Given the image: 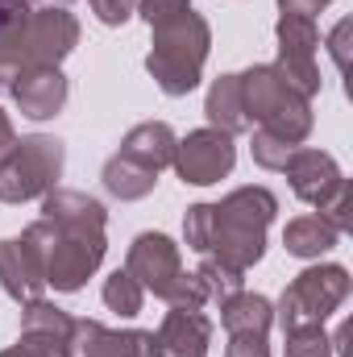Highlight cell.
<instances>
[{
	"label": "cell",
	"mask_w": 353,
	"mask_h": 357,
	"mask_svg": "<svg viewBox=\"0 0 353 357\" xmlns=\"http://www.w3.org/2000/svg\"><path fill=\"white\" fill-rule=\"evenodd\" d=\"M278 199L266 187H237L220 204H195L183 216L187 250L220 258L237 270H250L266 254V225L274 220Z\"/></svg>",
	"instance_id": "cell-1"
},
{
	"label": "cell",
	"mask_w": 353,
	"mask_h": 357,
	"mask_svg": "<svg viewBox=\"0 0 353 357\" xmlns=\"http://www.w3.org/2000/svg\"><path fill=\"white\" fill-rule=\"evenodd\" d=\"M21 241L33 250L46 287L54 291H80L104 262V229H71V225H54V220H33Z\"/></svg>",
	"instance_id": "cell-2"
},
{
	"label": "cell",
	"mask_w": 353,
	"mask_h": 357,
	"mask_svg": "<svg viewBox=\"0 0 353 357\" xmlns=\"http://www.w3.org/2000/svg\"><path fill=\"white\" fill-rule=\"evenodd\" d=\"M154 50L146 59V71L154 75V84L167 96H187L200 84L208 46H212V29L195 8H183L167 21H154Z\"/></svg>",
	"instance_id": "cell-3"
},
{
	"label": "cell",
	"mask_w": 353,
	"mask_h": 357,
	"mask_svg": "<svg viewBox=\"0 0 353 357\" xmlns=\"http://www.w3.org/2000/svg\"><path fill=\"white\" fill-rule=\"evenodd\" d=\"M237 84H241L250 125L258 121L262 133H274V137H283L291 146H299L312 133V100L291 88L274 63L250 67L246 75H237Z\"/></svg>",
	"instance_id": "cell-4"
},
{
	"label": "cell",
	"mask_w": 353,
	"mask_h": 357,
	"mask_svg": "<svg viewBox=\"0 0 353 357\" xmlns=\"http://www.w3.org/2000/svg\"><path fill=\"white\" fill-rule=\"evenodd\" d=\"M80 42V21L67 8H38L0 46V84H13L21 67H59Z\"/></svg>",
	"instance_id": "cell-5"
},
{
	"label": "cell",
	"mask_w": 353,
	"mask_h": 357,
	"mask_svg": "<svg viewBox=\"0 0 353 357\" xmlns=\"http://www.w3.org/2000/svg\"><path fill=\"white\" fill-rule=\"evenodd\" d=\"M125 270L142 282V291H154L171 307H204L208 303L195 274L183 270V254H179V245L167 233H142L129 245Z\"/></svg>",
	"instance_id": "cell-6"
},
{
	"label": "cell",
	"mask_w": 353,
	"mask_h": 357,
	"mask_svg": "<svg viewBox=\"0 0 353 357\" xmlns=\"http://www.w3.org/2000/svg\"><path fill=\"white\" fill-rule=\"evenodd\" d=\"M59 175H63V142L46 137V133L21 137L17 150L0 162V204L38 199L46 191H54Z\"/></svg>",
	"instance_id": "cell-7"
},
{
	"label": "cell",
	"mask_w": 353,
	"mask_h": 357,
	"mask_svg": "<svg viewBox=\"0 0 353 357\" xmlns=\"http://www.w3.org/2000/svg\"><path fill=\"white\" fill-rule=\"evenodd\" d=\"M350 299V270L345 266H308L278 299V328H303V324H324L341 303Z\"/></svg>",
	"instance_id": "cell-8"
},
{
	"label": "cell",
	"mask_w": 353,
	"mask_h": 357,
	"mask_svg": "<svg viewBox=\"0 0 353 357\" xmlns=\"http://www.w3.org/2000/svg\"><path fill=\"white\" fill-rule=\"evenodd\" d=\"M316 46H320V33H316V21L312 17H295V13H283L278 17V71L299 96H316L320 91V67H316Z\"/></svg>",
	"instance_id": "cell-9"
},
{
	"label": "cell",
	"mask_w": 353,
	"mask_h": 357,
	"mask_svg": "<svg viewBox=\"0 0 353 357\" xmlns=\"http://www.w3.org/2000/svg\"><path fill=\"white\" fill-rule=\"evenodd\" d=\"M233 162H237L233 137L208 125V129H195V133H187L183 142H175V162H171V167L179 171L183 183L208 187V183H220V178L229 175Z\"/></svg>",
	"instance_id": "cell-10"
},
{
	"label": "cell",
	"mask_w": 353,
	"mask_h": 357,
	"mask_svg": "<svg viewBox=\"0 0 353 357\" xmlns=\"http://www.w3.org/2000/svg\"><path fill=\"white\" fill-rule=\"evenodd\" d=\"M67 357H163L154 333L142 328H104L96 320H75L71 324V341Z\"/></svg>",
	"instance_id": "cell-11"
},
{
	"label": "cell",
	"mask_w": 353,
	"mask_h": 357,
	"mask_svg": "<svg viewBox=\"0 0 353 357\" xmlns=\"http://www.w3.org/2000/svg\"><path fill=\"white\" fill-rule=\"evenodd\" d=\"M8 91H13L21 116H29V121H50V116L63 112L71 88H67V75H63L59 67H21V71L13 75Z\"/></svg>",
	"instance_id": "cell-12"
},
{
	"label": "cell",
	"mask_w": 353,
	"mask_h": 357,
	"mask_svg": "<svg viewBox=\"0 0 353 357\" xmlns=\"http://www.w3.org/2000/svg\"><path fill=\"white\" fill-rule=\"evenodd\" d=\"M283 175L291 178V191L303 199V204H312V208H320L341 183V167L333 162V154H324V150H303V146H295L291 150V158L283 162Z\"/></svg>",
	"instance_id": "cell-13"
},
{
	"label": "cell",
	"mask_w": 353,
	"mask_h": 357,
	"mask_svg": "<svg viewBox=\"0 0 353 357\" xmlns=\"http://www.w3.org/2000/svg\"><path fill=\"white\" fill-rule=\"evenodd\" d=\"M163 357H208L212 345V320L204 307H171L154 333Z\"/></svg>",
	"instance_id": "cell-14"
},
{
	"label": "cell",
	"mask_w": 353,
	"mask_h": 357,
	"mask_svg": "<svg viewBox=\"0 0 353 357\" xmlns=\"http://www.w3.org/2000/svg\"><path fill=\"white\" fill-rule=\"evenodd\" d=\"M0 287H4V295L17 299L21 307L33 303V299H42V291H46L42 266H38L33 250H29L21 237L0 241Z\"/></svg>",
	"instance_id": "cell-15"
},
{
	"label": "cell",
	"mask_w": 353,
	"mask_h": 357,
	"mask_svg": "<svg viewBox=\"0 0 353 357\" xmlns=\"http://www.w3.org/2000/svg\"><path fill=\"white\" fill-rule=\"evenodd\" d=\"M175 133H171V125H163V121H146V125H133L129 133H125V142H121V154L129 158V162H137V167H146V171H167L171 162H175Z\"/></svg>",
	"instance_id": "cell-16"
},
{
	"label": "cell",
	"mask_w": 353,
	"mask_h": 357,
	"mask_svg": "<svg viewBox=\"0 0 353 357\" xmlns=\"http://www.w3.org/2000/svg\"><path fill=\"white\" fill-rule=\"evenodd\" d=\"M42 216L54 220V225H71V229H104V204L91 199L84 191H71V187H54L42 195Z\"/></svg>",
	"instance_id": "cell-17"
},
{
	"label": "cell",
	"mask_w": 353,
	"mask_h": 357,
	"mask_svg": "<svg viewBox=\"0 0 353 357\" xmlns=\"http://www.w3.org/2000/svg\"><path fill=\"white\" fill-rule=\"evenodd\" d=\"M71 324H75V320H71L63 307L46 303V299H33V303H25V312H21V337H33V341L50 345V349H59L63 357H67V341H71Z\"/></svg>",
	"instance_id": "cell-18"
},
{
	"label": "cell",
	"mask_w": 353,
	"mask_h": 357,
	"mask_svg": "<svg viewBox=\"0 0 353 357\" xmlns=\"http://www.w3.org/2000/svg\"><path fill=\"white\" fill-rule=\"evenodd\" d=\"M204 112H208L212 129H220V133H229V137L254 129L250 116H246V100H241V84H237V75H220V79L208 88V104H204Z\"/></svg>",
	"instance_id": "cell-19"
},
{
	"label": "cell",
	"mask_w": 353,
	"mask_h": 357,
	"mask_svg": "<svg viewBox=\"0 0 353 357\" xmlns=\"http://www.w3.org/2000/svg\"><path fill=\"white\" fill-rule=\"evenodd\" d=\"M220 324L225 333H258L266 337L270 324H274V307L266 295H254V291H237L220 303Z\"/></svg>",
	"instance_id": "cell-20"
},
{
	"label": "cell",
	"mask_w": 353,
	"mask_h": 357,
	"mask_svg": "<svg viewBox=\"0 0 353 357\" xmlns=\"http://www.w3.org/2000/svg\"><path fill=\"white\" fill-rule=\"evenodd\" d=\"M337 241H341V233H337L329 220H320L316 212H312V216H295V220L283 229V245H287V254H295V258H320V254H329Z\"/></svg>",
	"instance_id": "cell-21"
},
{
	"label": "cell",
	"mask_w": 353,
	"mask_h": 357,
	"mask_svg": "<svg viewBox=\"0 0 353 357\" xmlns=\"http://www.w3.org/2000/svg\"><path fill=\"white\" fill-rule=\"evenodd\" d=\"M154 183H158L154 171H146V167L129 162L125 154H112V158L104 162V187H108L117 199H142V195H150V191H154Z\"/></svg>",
	"instance_id": "cell-22"
},
{
	"label": "cell",
	"mask_w": 353,
	"mask_h": 357,
	"mask_svg": "<svg viewBox=\"0 0 353 357\" xmlns=\"http://www.w3.org/2000/svg\"><path fill=\"white\" fill-rule=\"evenodd\" d=\"M195 282H200V291H204L208 303H225L229 295L246 291V270L229 266V262H220V258H204L200 270H195Z\"/></svg>",
	"instance_id": "cell-23"
},
{
	"label": "cell",
	"mask_w": 353,
	"mask_h": 357,
	"mask_svg": "<svg viewBox=\"0 0 353 357\" xmlns=\"http://www.w3.org/2000/svg\"><path fill=\"white\" fill-rule=\"evenodd\" d=\"M104 303H108V312H117V316H137L142 303H146V291H142V282H137L129 270H117V274L104 278Z\"/></svg>",
	"instance_id": "cell-24"
},
{
	"label": "cell",
	"mask_w": 353,
	"mask_h": 357,
	"mask_svg": "<svg viewBox=\"0 0 353 357\" xmlns=\"http://www.w3.org/2000/svg\"><path fill=\"white\" fill-rule=\"evenodd\" d=\"M283 357H333V341L324 337L320 324H303L287 333V349Z\"/></svg>",
	"instance_id": "cell-25"
},
{
	"label": "cell",
	"mask_w": 353,
	"mask_h": 357,
	"mask_svg": "<svg viewBox=\"0 0 353 357\" xmlns=\"http://www.w3.org/2000/svg\"><path fill=\"white\" fill-rule=\"evenodd\" d=\"M254 162L262 167V171H283V162L291 158V142H283V137H274V133H262V129H254Z\"/></svg>",
	"instance_id": "cell-26"
},
{
	"label": "cell",
	"mask_w": 353,
	"mask_h": 357,
	"mask_svg": "<svg viewBox=\"0 0 353 357\" xmlns=\"http://www.w3.org/2000/svg\"><path fill=\"white\" fill-rule=\"evenodd\" d=\"M225 357H270V345L258 333H229Z\"/></svg>",
	"instance_id": "cell-27"
},
{
	"label": "cell",
	"mask_w": 353,
	"mask_h": 357,
	"mask_svg": "<svg viewBox=\"0 0 353 357\" xmlns=\"http://www.w3.org/2000/svg\"><path fill=\"white\" fill-rule=\"evenodd\" d=\"M88 4L104 25H125L137 13V0H88Z\"/></svg>",
	"instance_id": "cell-28"
},
{
	"label": "cell",
	"mask_w": 353,
	"mask_h": 357,
	"mask_svg": "<svg viewBox=\"0 0 353 357\" xmlns=\"http://www.w3.org/2000/svg\"><path fill=\"white\" fill-rule=\"evenodd\" d=\"M25 17H29V8L25 4H13V0H0V46L25 25Z\"/></svg>",
	"instance_id": "cell-29"
},
{
	"label": "cell",
	"mask_w": 353,
	"mask_h": 357,
	"mask_svg": "<svg viewBox=\"0 0 353 357\" xmlns=\"http://www.w3.org/2000/svg\"><path fill=\"white\" fill-rule=\"evenodd\" d=\"M0 357H63V354L50 349V345H42V341H33V337H21L13 349H4Z\"/></svg>",
	"instance_id": "cell-30"
},
{
	"label": "cell",
	"mask_w": 353,
	"mask_h": 357,
	"mask_svg": "<svg viewBox=\"0 0 353 357\" xmlns=\"http://www.w3.org/2000/svg\"><path fill=\"white\" fill-rule=\"evenodd\" d=\"M350 21H341V25H337V29H333V38H329V46H333V59H337V67H341V71H345V67H350V46H345V38H350Z\"/></svg>",
	"instance_id": "cell-31"
},
{
	"label": "cell",
	"mask_w": 353,
	"mask_h": 357,
	"mask_svg": "<svg viewBox=\"0 0 353 357\" xmlns=\"http://www.w3.org/2000/svg\"><path fill=\"white\" fill-rule=\"evenodd\" d=\"M324 4H333V0H278V8L283 13H295V17H316Z\"/></svg>",
	"instance_id": "cell-32"
},
{
	"label": "cell",
	"mask_w": 353,
	"mask_h": 357,
	"mask_svg": "<svg viewBox=\"0 0 353 357\" xmlns=\"http://www.w3.org/2000/svg\"><path fill=\"white\" fill-rule=\"evenodd\" d=\"M17 142H21V137L13 133V121H8V116H4V108H0V162L17 150Z\"/></svg>",
	"instance_id": "cell-33"
},
{
	"label": "cell",
	"mask_w": 353,
	"mask_h": 357,
	"mask_svg": "<svg viewBox=\"0 0 353 357\" xmlns=\"http://www.w3.org/2000/svg\"><path fill=\"white\" fill-rule=\"evenodd\" d=\"M13 4H25V0H13Z\"/></svg>",
	"instance_id": "cell-34"
}]
</instances>
